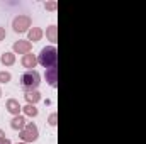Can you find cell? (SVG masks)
I'll return each instance as SVG.
<instances>
[{
	"label": "cell",
	"mask_w": 146,
	"mask_h": 144,
	"mask_svg": "<svg viewBox=\"0 0 146 144\" xmlns=\"http://www.w3.org/2000/svg\"><path fill=\"white\" fill-rule=\"evenodd\" d=\"M58 66H53V68H48L46 73H44V78H46V81H48V85L49 87H53V88H56V85H58Z\"/></svg>",
	"instance_id": "6"
},
{
	"label": "cell",
	"mask_w": 146,
	"mask_h": 144,
	"mask_svg": "<svg viewBox=\"0 0 146 144\" xmlns=\"http://www.w3.org/2000/svg\"><path fill=\"white\" fill-rule=\"evenodd\" d=\"M19 137H21L22 143H34V141H37V137H39L37 126L34 122H27L26 127L19 132Z\"/></svg>",
	"instance_id": "3"
},
{
	"label": "cell",
	"mask_w": 146,
	"mask_h": 144,
	"mask_svg": "<svg viewBox=\"0 0 146 144\" xmlns=\"http://www.w3.org/2000/svg\"><path fill=\"white\" fill-rule=\"evenodd\" d=\"M56 119H58V115H56V114H51V115H49V119H48V120H49V126H53V127H54V126L58 124V122H56Z\"/></svg>",
	"instance_id": "17"
},
{
	"label": "cell",
	"mask_w": 146,
	"mask_h": 144,
	"mask_svg": "<svg viewBox=\"0 0 146 144\" xmlns=\"http://www.w3.org/2000/svg\"><path fill=\"white\" fill-rule=\"evenodd\" d=\"M5 36H7L5 29H3V27H0V41H3V39H5Z\"/></svg>",
	"instance_id": "18"
},
{
	"label": "cell",
	"mask_w": 146,
	"mask_h": 144,
	"mask_svg": "<svg viewBox=\"0 0 146 144\" xmlns=\"http://www.w3.org/2000/svg\"><path fill=\"white\" fill-rule=\"evenodd\" d=\"M17 144H27V143H22V141H21V143H17Z\"/></svg>",
	"instance_id": "21"
},
{
	"label": "cell",
	"mask_w": 146,
	"mask_h": 144,
	"mask_svg": "<svg viewBox=\"0 0 146 144\" xmlns=\"http://www.w3.org/2000/svg\"><path fill=\"white\" fill-rule=\"evenodd\" d=\"M56 31H58V27H56L54 24L49 26L48 31H46V36H48V39H49L51 42H56V41H58V37H56Z\"/></svg>",
	"instance_id": "14"
},
{
	"label": "cell",
	"mask_w": 146,
	"mask_h": 144,
	"mask_svg": "<svg viewBox=\"0 0 146 144\" xmlns=\"http://www.w3.org/2000/svg\"><path fill=\"white\" fill-rule=\"evenodd\" d=\"M31 17L29 15H17L14 20H12V27H14V32L17 34H24V32H29L31 29Z\"/></svg>",
	"instance_id": "4"
},
{
	"label": "cell",
	"mask_w": 146,
	"mask_h": 144,
	"mask_svg": "<svg viewBox=\"0 0 146 144\" xmlns=\"http://www.w3.org/2000/svg\"><path fill=\"white\" fill-rule=\"evenodd\" d=\"M37 63L41 66H44L46 70L48 68H53V66H58V51L54 46H46L41 49L39 56H37Z\"/></svg>",
	"instance_id": "1"
},
{
	"label": "cell",
	"mask_w": 146,
	"mask_h": 144,
	"mask_svg": "<svg viewBox=\"0 0 146 144\" xmlns=\"http://www.w3.org/2000/svg\"><path fill=\"white\" fill-rule=\"evenodd\" d=\"M12 80V75L9 71H0V83H9Z\"/></svg>",
	"instance_id": "15"
},
{
	"label": "cell",
	"mask_w": 146,
	"mask_h": 144,
	"mask_svg": "<svg viewBox=\"0 0 146 144\" xmlns=\"http://www.w3.org/2000/svg\"><path fill=\"white\" fill-rule=\"evenodd\" d=\"M41 37H42V31H41V27H31L29 29V32H27V41L31 42H37V41H41Z\"/></svg>",
	"instance_id": "10"
},
{
	"label": "cell",
	"mask_w": 146,
	"mask_h": 144,
	"mask_svg": "<svg viewBox=\"0 0 146 144\" xmlns=\"http://www.w3.org/2000/svg\"><path fill=\"white\" fill-rule=\"evenodd\" d=\"M26 124H27V122H26V117H24V115H15V117L10 120V127H12L14 131H19V132L26 127Z\"/></svg>",
	"instance_id": "9"
},
{
	"label": "cell",
	"mask_w": 146,
	"mask_h": 144,
	"mask_svg": "<svg viewBox=\"0 0 146 144\" xmlns=\"http://www.w3.org/2000/svg\"><path fill=\"white\" fill-rule=\"evenodd\" d=\"M22 112L27 115V117H37V114H39V110L36 108V105H26V107H22Z\"/></svg>",
	"instance_id": "13"
},
{
	"label": "cell",
	"mask_w": 146,
	"mask_h": 144,
	"mask_svg": "<svg viewBox=\"0 0 146 144\" xmlns=\"http://www.w3.org/2000/svg\"><path fill=\"white\" fill-rule=\"evenodd\" d=\"M21 63H22V66H24V68H27V70H33V68L37 65V58L34 56V54L27 53V54H24V56H22Z\"/></svg>",
	"instance_id": "8"
},
{
	"label": "cell",
	"mask_w": 146,
	"mask_h": 144,
	"mask_svg": "<svg viewBox=\"0 0 146 144\" xmlns=\"http://www.w3.org/2000/svg\"><path fill=\"white\" fill-rule=\"evenodd\" d=\"M31 49H33V42H29L27 39H19L17 42H14V53H17V54H27V53H31Z\"/></svg>",
	"instance_id": "5"
},
{
	"label": "cell",
	"mask_w": 146,
	"mask_h": 144,
	"mask_svg": "<svg viewBox=\"0 0 146 144\" xmlns=\"http://www.w3.org/2000/svg\"><path fill=\"white\" fill-rule=\"evenodd\" d=\"M46 10H56V7H58V3L54 2V0H51V2H46Z\"/></svg>",
	"instance_id": "16"
},
{
	"label": "cell",
	"mask_w": 146,
	"mask_h": 144,
	"mask_svg": "<svg viewBox=\"0 0 146 144\" xmlns=\"http://www.w3.org/2000/svg\"><path fill=\"white\" fill-rule=\"evenodd\" d=\"M24 97H26V100H27L29 105H36L37 102L41 100V93H39L37 90H34V92H26Z\"/></svg>",
	"instance_id": "11"
},
{
	"label": "cell",
	"mask_w": 146,
	"mask_h": 144,
	"mask_svg": "<svg viewBox=\"0 0 146 144\" xmlns=\"http://www.w3.org/2000/svg\"><path fill=\"white\" fill-rule=\"evenodd\" d=\"M2 137H5V132H3V131L0 129V139H2Z\"/></svg>",
	"instance_id": "20"
},
{
	"label": "cell",
	"mask_w": 146,
	"mask_h": 144,
	"mask_svg": "<svg viewBox=\"0 0 146 144\" xmlns=\"http://www.w3.org/2000/svg\"><path fill=\"white\" fill-rule=\"evenodd\" d=\"M39 83H41V75L36 70H27V71L21 76V87L26 92H34V90H37Z\"/></svg>",
	"instance_id": "2"
},
{
	"label": "cell",
	"mask_w": 146,
	"mask_h": 144,
	"mask_svg": "<svg viewBox=\"0 0 146 144\" xmlns=\"http://www.w3.org/2000/svg\"><path fill=\"white\" fill-rule=\"evenodd\" d=\"M0 97H2V88H0Z\"/></svg>",
	"instance_id": "22"
},
{
	"label": "cell",
	"mask_w": 146,
	"mask_h": 144,
	"mask_svg": "<svg viewBox=\"0 0 146 144\" xmlns=\"http://www.w3.org/2000/svg\"><path fill=\"white\" fill-rule=\"evenodd\" d=\"M0 144H12V143H10V139H7V137H2V139H0Z\"/></svg>",
	"instance_id": "19"
},
{
	"label": "cell",
	"mask_w": 146,
	"mask_h": 144,
	"mask_svg": "<svg viewBox=\"0 0 146 144\" xmlns=\"http://www.w3.org/2000/svg\"><path fill=\"white\" fill-rule=\"evenodd\" d=\"M0 63L3 66H12L15 63V53H3L0 56Z\"/></svg>",
	"instance_id": "12"
},
{
	"label": "cell",
	"mask_w": 146,
	"mask_h": 144,
	"mask_svg": "<svg viewBox=\"0 0 146 144\" xmlns=\"http://www.w3.org/2000/svg\"><path fill=\"white\" fill-rule=\"evenodd\" d=\"M5 108H7L14 117H15V115H21V110H22L21 104H19V100H15V98H9L7 104H5Z\"/></svg>",
	"instance_id": "7"
}]
</instances>
